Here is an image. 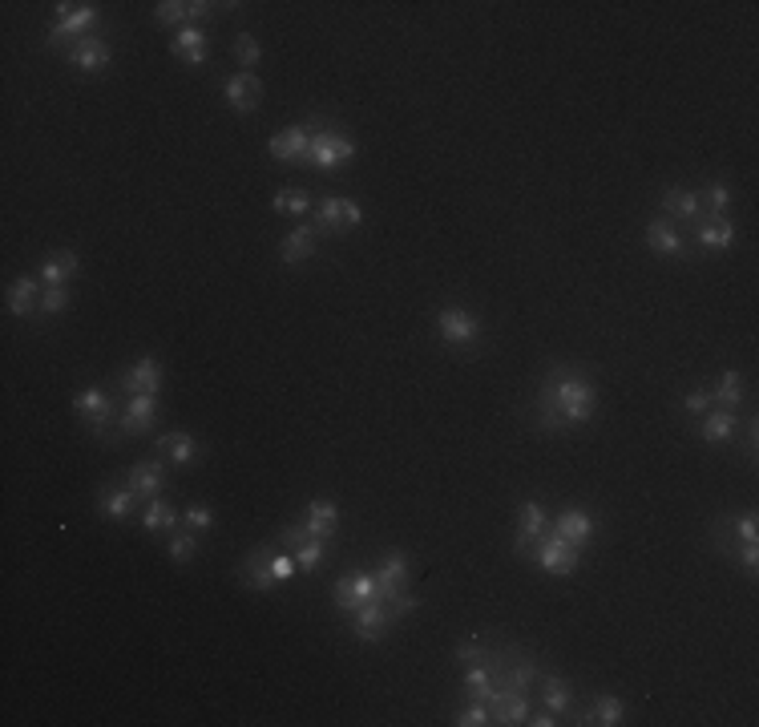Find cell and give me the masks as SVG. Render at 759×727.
Segmentation results:
<instances>
[{"label": "cell", "mask_w": 759, "mask_h": 727, "mask_svg": "<svg viewBox=\"0 0 759 727\" xmlns=\"http://www.w3.org/2000/svg\"><path fill=\"white\" fill-rule=\"evenodd\" d=\"M598 408V388L582 368L554 364L533 392V425L541 433H562L570 425H586Z\"/></svg>", "instance_id": "1"}, {"label": "cell", "mask_w": 759, "mask_h": 727, "mask_svg": "<svg viewBox=\"0 0 759 727\" xmlns=\"http://www.w3.org/2000/svg\"><path fill=\"white\" fill-rule=\"evenodd\" d=\"M311 126H315V142H311V170H336L340 162H352L356 158V142L352 134H344L332 118L323 114H311Z\"/></svg>", "instance_id": "2"}, {"label": "cell", "mask_w": 759, "mask_h": 727, "mask_svg": "<svg viewBox=\"0 0 759 727\" xmlns=\"http://www.w3.org/2000/svg\"><path fill=\"white\" fill-rule=\"evenodd\" d=\"M97 21H101V9H97V5H73V0H61L57 13H53L49 45H53V49H69V45L93 37Z\"/></svg>", "instance_id": "3"}, {"label": "cell", "mask_w": 759, "mask_h": 727, "mask_svg": "<svg viewBox=\"0 0 759 727\" xmlns=\"http://www.w3.org/2000/svg\"><path fill=\"white\" fill-rule=\"evenodd\" d=\"M73 408H77L81 421H89V433H93V437H105L110 429H118V421H122L114 396L105 392V388H81V392L73 396Z\"/></svg>", "instance_id": "4"}, {"label": "cell", "mask_w": 759, "mask_h": 727, "mask_svg": "<svg viewBox=\"0 0 759 727\" xmlns=\"http://www.w3.org/2000/svg\"><path fill=\"white\" fill-rule=\"evenodd\" d=\"M437 336H441V344L445 348H477L481 344V320L473 316V311H465V307H441L437 311Z\"/></svg>", "instance_id": "5"}, {"label": "cell", "mask_w": 759, "mask_h": 727, "mask_svg": "<svg viewBox=\"0 0 759 727\" xmlns=\"http://www.w3.org/2000/svg\"><path fill=\"white\" fill-rule=\"evenodd\" d=\"M529 558H533L541 570H546V574H558V578H566V574H574V570L582 566V550L570 546L566 538H558L554 530H550L546 538H537V542H533Z\"/></svg>", "instance_id": "6"}, {"label": "cell", "mask_w": 759, "mask_h": 727, "mask_svg": "<svg viewBox=\"0 0 759 727\" xmlns=\"http://www.w3.org/2000/svg\"><path fill=\"white\" fill-rule=\"evenodd\" d=\"M364 223V211L356 198H344V194H328L319 198L315 206V231L319 235H336V231H352Z\"/></svg>", "instance_id": "7"}, {"label": "cell", "mask_w": 759, "mask_h": 727, "mask_svg": "<svg viewBox=\"0 0 759 727\" xmlns=\"http://www.w3.org/2000/svg\"><path fill=\"white\" fill-rule=\"evenodd\" d=\"M311 142H315V126H311V118H307V122H295V126L279 130V134L267 142V150H271L275 162H299V166H307V162H311Z\"/></svg>", "instance_id": "8"}, {"label": "cell", "mask_w": 759, "mask_h": 727, "mask_svg": "<svg viewBox=\"0 0 759 727\" xmlns=\"http://www.w3.org/2000/svg\"><path fill=\"white\" fill-rule=\"evenodd\" d=\"M271 554H275V542H263V546H255V550L239 562V578H243L247 590L271 594V590L279 586V582H275V570H271Z\"/></svg>", "instance_id": "9"}, {"label": "cell", "mask_w": 759, "mask_h": 727, "mask_svg": "<svg viewBox=\"0 0 759 727\" xmlns=\"http://www.w3.org/2000/svg\"><path fill=\"white\" fill-rule=\"evenodd\" d=\"M376 598H380V586H376V574H368V570H360L352 578H340L336 590H332V602L344 614H352V610H360L364 602H376Z\"/></svg>", "instance_id": "10"}, {"label": "cell", "mask_w": 759, "mask_h": 727, "mask_svg": "<svg viewBox=\"0 0 759 727\" xmlns=\"http://www.w3.org/2000/svg\"><path fill=\"white\" fill-rule=\"evenodd\" d=\"M388 631H392V614H388V606L380 598L364 602L360 610H352V635L360 643H380V639H388Z\"/></svg>", "instance_id": "11"}, {"label": "cell", "mask_w": 759, "mask_h": 727, "mask_svg": "<svg viewBox=\"0 0 759 727\" xmlns=\"http://www.w3.org/2000/svg\"><path fill=\"white\" fill-rule=\"evenodd\" d=\"M223 97H227V106L235 110V114H255L259 110V101H263V81L255 77V73H231L227 81H223Z\"/></svg>", "instance_id": "12"}, {"label": "cell", "mask_w": 759, "mask_h": 727, "mask_svg": "<svg viewBox=\"0 0 759 727\" xmlns=\"http://www.w3.org/2000/svg\"><path fill=\"white\" fill-rule=\"evenodd\" d=\"M408 582H412V562H408V554H404V550H388V554H384V562H380V570H376L380 602H388V598L404 594V590H408Z\"/></svg>", "instance_id": "13"}, {"label": "cell", "mask_w": 759, "mask_h": 727, "mask_svg": "<svg viewBox=\"0 0 759 727\" xmlns=\"http://www.w3.org/2000/svg\"><path fill=\"white\" fill-rule=\"evenodd\" d=\"M550 534V513L541 509L537 501H525L521 513H517V538H513V554H529L537 538H546Z\"/></svg>", "instance_id": "14"}, {"label": "cell", "mask_w": 759, "mask_h": 727, "mask_svg": "<svg viewBox=\"0 0 759 727\" xmlns=\"http://www.w3.org/2000/svg\"><path fill=\"white\" fill-rule=\"evenodd\" d=\"M65 61H69L73 69H81V73H101L105 65L114 61V49H110V41H105L101 33H93V37L69 45V49H65Z\"/></svg>", "instance_id": "15"}, {"label": "cell", "mask_w": 759, "mask_h": 727, "mask_svg": "<svg viewBox=\"0 0 759 727\" xmlns=\"http://www.w3.org/2000/svg\"><path fill=\"white\" fill-rule=\"evenodd\" d=\"M118 388H122L126 396H158V392H162V364H158L154 356L134 360V368L118 376Z\"/></svg>", "instance_id": "16"}, {"label": "cell", "mask_w": 759, "mask_h": 727, "mask_svg": "<svg viewBox=\"0 0 759 727\" xmlns=\"http://www.w3.org/2000/svg\"><path fill=\"white\" fill-rule=\"evenodd\" d=\"M154 453H158L166 465H174V469H194L198 457H202V445H198L190 433H162V437L154 441Z\"/></svg>", "instance_id": "17"}, {"label": "cell", "mask_w": 759, "mask_h": 727, "mask_svg": "<svg viewBox=\"0 0 759 727\" xmlns=\"http://www.w3.org/2000/svg\"><path fill=\"white\" fill-rule=\"evenodd\" d=\"M138 501H142V497L130 489V481H126V485H122V481H110V485H101V493H97V513L105 517V522H126Z\"/></svg>", "instance_id": "18"}, {"label": "cell", "mask_w": 759, "mask_h": 727, "mask_svg": "<svg viewBox=\"0 0 759 727\" xmlns=\"http://www.w3.org/2000/svg\"><path fill=\"white\" fill-rule=\"evenodd\" d=\"M659 206H663V219H671V223H699L703 219V202H699V190H683V186H667L663 190V198H659Z\"/></svg>", "instance_id": "19"}, {"label": "cell", "mask_w": 759, "mask_h": 727, "mask_svg": "<svg viewBox=\"0 0 759 727\" xmlns=\"http://www.w3.org/2000/svg\"><path fill=\"white\" fill-rule=\"evenodd\" d=\"M154 421H158V396H130L126 408H122L118 433L122 437H142L146 429H154Z\"/></svg>", "instance_id": "20"}, {"label": "cell", "mask_w": 759, "mask_h": 727, "mask_svg": "<svg viewBox=\"0 0 759 727\" xmlns=\"http://www.w3.org/2000/svg\"><path fill=\"white\" fill-rule=\"evenodd\" d=\"M739 425L743 421L735 408H707L699 421V437H703V445H727L739 437Z\"/></svg>", "instance_id": "21"}, {"label": "cell", "mask_w": 759, "mask_h": 727, "mask_svg": "<svg viewBox=\"0 0 759 727\" xmlns=\"http://www.w3.org/2000/svg\"><path fill=\"white\" fill-rule=\"evenodd\" d=\"M303 526H307V534H311V538H319V542H332V538L340 534V505H336V501H328V497L311 501V505L303 509Z\"/></svg>", "instance_id": "22"}, {"label": "cell", "mask_w": 759, "mask_h": 727, "mask_svg": "<svg viewBox=\"0 0 759 727\" xmlns=\"http://www.w3.org/2000/svg\"><path fill=\"white\" fill-rule=\"evenodd\" d=\"M646 247L655 251V255H675V259H683V255H687V235H683L679 223H671V219H650V223H646Z\"/></svg>", "instance_id": "23"}, {"label": "cell", "mask_w": 759, "mask_h": 727, "mask_svg": "<svg viewBox=\"0 0 759 727\" xmlns=\"http://www.w3.org/2000/svg\"><path fill=\"white\" fill-rule=\"evenodd\" d=\"M691 235H695V247H699V251H715V255H723V251H731V247L739 243L731 219H699Z\"/></svg>", "instance_id": "24"}, {"label": "cell", "mask_w": 759, "mask_h": 727, "mask_svg": "<svg viewBox=\"0 0 759 727\" xmlns=\"http://www.w3.org/2000/svg\"><path fill=\"white\" fill-rule=\"evenodd\" d=\"M550 530H554L558 538H566L570 546H578V550H582V546L594 538V530H598V526H594V517H590L586 509H562V513L554 517V522H550Z\"/></svg>", "instance_id": "25"}, {"label": "cell", "mask_w": 759, "mask_h": 727, "mask_svg": "<svg viewBox=\"0 0 759 727\" xmlns=\"http://www.w3.org/2000/svg\"><path fill=\"white\" fill-rule=\"evenodd\" d=\"M5 311H9V316H17V320L41 316V295H37V279H33V275H21V279L9 283Z\"/></svg>", "instance_id": "26"}, {"label": "cell", "mask_w": 759, "mask_h": 727, "mask_svg": "<svg viewBox=\"0 0 759 727\" xmlns=\"http://www.w3.org/2000/svg\"><path fill=\"white\" fill-rule=\"evenodd\" d=\"M170 53H174L178 61H186V65H206V57H210V37H206V29H202V25L178 29L174 41H170Z\"/></svg>", "instance_id": "27"}, {"label": "cell", "mask_w": 759, "mask_h": 727, "mask_svg": "<svg viewBox=\"0 0 759 727\" xmlns=\"http://www.w3.org/2000/svg\"><path fill=\"white\" fill-rule=\"evenodd\" d=\"M130 489L142 497V501H154L166 485H170V477H166V461H138L134 469H130Z\"/></svg>", "instance_id": "28"}, {"label": "cell", "mask_w": 759, "mask_h": 727, "mask_svg": "<svg viewBox=\"0 0 759 727\" xmlns=\"http://www.w3.org/2000/svg\"><path fill=\"white\" fill-rule=\"evenodd\" d=\"M537 687H541V707L554 711L558 719L574 711V687L562 675H537Z\"/></svg>", "instance_id": "29"}, {"label": "cell", "mask_w": 759, "mask_h": 727, "mask_svg": "<svg viewBox=\"0 0 759 727\" xmlns=\"http://www.w3.org/2000/svg\"><path fill=\"white\" fill-rule=\"evenodd\" d=\"M315 251H319V235H315V227H311V223L295 227V231L279 243V259H283V267H295V263L311 259Z\"/></svg>", "instance_id": "30"}, {"label": "cell", "mask_w": 759, "mask_h": 727, "mask_svg": "<svg viewBox=\"0 0 759 727\" xmlns=\"http://www.w3.org/2000/svg\"><path fill=\"white\" fill-rule=\"evenodd\" d=\"M77 271H81V263H77L73 251H49V255L41 259L37 279H41L45 287H69V279H73Z\"/></svg>", "instance_id": "31"}, {"label": "cell", "mask_w": 759, "mask_h": 727, "mask_svg": "<svg viewBox=\"0 0 759 727\" xmlns=\"http://www.w3.org/2000/svg\"><path fill=\"white\" fill-rule=\"evenodd\" d=\"M489 711H493V723H501V727H517V723H525V715H529V691H513V687H505L501 699H497Z\"/></svg>", "instance_id": "32"}, {"label": "cell", "mask_w": 759, "mask_h": 727, "mask_svg": "<svg viewBox=\"0 0 759 727\" xmlns=\"http://www.w3.org/2000/svg\"><path fill=\"white\" fill-rule=\"evenodd\" d=\"M178 526H182V517H178V509L170 501H162V497L146 501V509H142V530L146 534H174Z\"/></svg>", "instance_id": "33"}, {"label": "cell", "mask_w": 759, "mask_h": 727, "mask_svg": "<svg viewBox=\"0 0 759 727\" xmlns=\"http://www.w3.org/2000/svg\"><path fill=\"white\" fill-rule=\"evenodd\" d=\"M578 723L582 727H618L622 723V699H614V695H594V703L578 715Z\"/></svg>", "instance_id": "34"}, {"label": "cell", "mask_w": 759, "mask_h": 727, "mask_svg": "<svg viewBox=\"0 0 759 727\" xmlns=\"http://www.w3.org/2000/svg\"><path fill=\"white\" fill-rule=\"evenodd\" d=\"M311 194L303 190V186H283V190H275V198H271V211L275 215H295V219H307L311 215Z\"/></svg>", "instance_id": "35"}, {"label": "cell", "mask_w": 759, "mask_h": 727, "mask_svg": "<svg viewBox=\"0 0 759 727\" xmlns=\"http://www.w3.org/2000/svg\"><path fill=\"white\" fill-rule=\"evenodd\" d=\"M537 675H541V671H537L533 659L521 655V659L509 663V655H505V687H513V691H533V687H537Z\"/></svg>", "instance_id": "36"}, {"label": "cell", "mask_w": 759, "mask_h": 727, "mask_svg": "<svg viewBox=\"0 0 759 727\" xmlns=\"http://www.w3.org/2000/svg\"><path fill=\"white\" fill-rule=\"evenodd\" d=\"M291 554H295L299 574H319V570H323V562H328V542L307 538V542H303V546H295Z\"/></svg>", "instance_id": "37"}, {"label": "cell", "mask_w": 759, "mask_h": 727, "mask_svg": "<svg viewBox=\"0 0 759 727\" xmlns=\"http://www.w3.org/2000/svg\"><path fill=\"white\" fill-rule=\"evenodd\" d=\"M699 202H703V219H727L731 186L727 182H711L707 190H699Z\"/></svg>", "instance_id": "38"}, {"label": "cell", "mask_w": 759, "mask_h": 727, "mask_svg": "<svg viewBox=\"0 0 759 727\" xmlns=\"http://www.w3.org/2000/svg\"><path fill=\"white\" fill-rule=\"evenodd\" d=\"M711 396H715L719 408H739V404H743V376H739L735 368H727V372L719 376V384L711 388Z\"/></svg>", "instance_id": "39"}, {"label": "cell", "mask_w": 759, "mask_h": 727, "mask_svg": "<svg viewBox=\"0 0 759 727\" xmlns=\"http://www.w3.org/2000/svg\"><path fill=\"white\" fill-rule=\"evenodd\" d=\"M166 550H170V562H174V566H186V562H194V554H198V534L186 530V526H178V530L170 534Z\"/></svg>", "instance_id": "40"}, {"label": "cell", "mask_w": 759, "mask_h": 727, "mask_svg": "<svg viewBox=\"0 0 759 727\" xmlns=\"http://www.w3.org/2000/svg\"><path fill=\"white\" fill-rule=\"evenodd\" d=\"M154 25L186 29L190 25V0H162V5H154Z\"/></svg>", "instance_id": "41"}, {"label": "cell", "mask_w": 759, "mask_h": 727, "mask_svg": "<svg viewBox=\"0 0 759 727\" xmlns=\"http://www.w3.org/2000/svg\"><path fill=\"white\" fill-rule=\"evenodd\" d=\"M235 61H239L243 73H255V69H259L263 49H259V41H255L251 33H239V37H235Z\"/></svg>", "instance_id": "42"}, {"label": "cell", "mask_w": 759, "mask_h": 727, "mask_svg": "<svg viewBox=\"0 0 759 727\" xmlns=\"http://www.w3.org/2000/svg\"><path fill=\"white\" fill-rule=\"evenodd\" d=\"M453 723H457V727H485V723H493V711H489V703L469 699V703L453 715Z\"/></svg>", "instance_id": "43"}, {"label": "cell", "mask_w": 759, "mask_h": 727, "mask_svg": "<svg viewBox=\"0 0 759 727\" xmlns=\"http://www.w3.org/2000/svg\"><path fill=\"white\" fill-rule=\"evenodd\" d=\"M73 303V291L69 287H45L41 291V316H65Z\"/></svg>", "instance_id": "44"}, {"label": "cell", "mask_w": 759, "mask_h": 727, "mask_svg": "<svg viewBox=\"0 0 759 727\" xmlns=\"http://www.w3.org/2000/svg\"><path fill=\"white\" fill-rule=\"evenodd\" d=\"M707 408H715V396H711L707 384H695V388L683 396V412H687V417H703Z\"/></svg>", "instance_id": "45"}, {"label": "cell", "mask_w": 759, "mask_h": 727, "mask_svg": "<svg viewBox=\"0 0 759 727\" xmlns=\"http://www.w3.org/2000/svg\"><path fill=\"white\" fill-rule=\"evenodd\" d=\"M182 526L194 530V534H206V530L214 526V509H210V505H190V509L182 513Z\"/></svg>", "instance_id": "46"}, {"label": "cell", "mask_w": 759, "mask_h": 727, "mask_svg": "<svg viewBox=\"0 0 759 727\" xmlns=\"http://www.w3.org/2000/svg\"><path fill=\"white\" fill-rule=\"evenodd\" d=\"M727 526H731V534L739 538V542H755L759 538V517L747 509V513H739V517H727Z\"/></svg>", "instance_id": "47"}, {"label": "cell", "mask_w": 759, "mask_h": 727, "mask_svg": "<svg viewBox=\"0 0 759 727\" xmlns=\"http://www.w3.org/2000/svg\"><path fill=\"white\" fill-rule=\"evenodd\" d=\"M384 606H388V614H392V622H400V618H404V614H412V610H416V606H420V598H416V594H408V590H404V594H396V598H388V602H384Z\"/></svg>", "instance_id": "48"}, {"label": "cell", "mask_w": 759, "mask_h": 727, "mask_svg": "<svg viewBox=\"0 0 759 727\" xmlns=\"http://www.w3.org/2000/svg\"><path fill=\"white\" fill-rule=\"evenodd\" d=\"M489 655V647L485 643H477V639H465V643H457V651H453V659L465 667V663H477V659H485Z\"/></svg>", "instance_id": "49"}, {"label": "cell", "mask_w": 759, "mask_h": 727, "mask_svg": "<svg viewBox=\"0 0 759 727\" xmlns=\"http://www.w3.org/2000/svg\"><path fill=\"white\" fill-rule=\"evenodd\" d=\"M731 558L743 566V574H747V578H755V570H759V550H755V542H743Z\"/></svg>", "instance_id": "50"}, {"label": "cell", "mask_w": 759, "mask_h": 727, "mask_svg": "<svg viewBox=\"0 0 759 727\" xmlns=\"http://www.w3.org/2000/svg\"><path fill=\"white\" fill-rule=\"evenodd\" d=\"M743 429V457L747 461H755V437H759V425H755V417L747 421V425H739Z\"/></svg>", "instance_id": "51"}, {"label": "cell", "mask_w": 759, "mask_h": 727, "mask_svg": "<svg viewBox=\"0 0 759 727\" xmlns=\"http://www.w3.org/2000/svg\"><path fill=\"white\" fill-rule=\"evenodd\" d=\"M525 723H529V727H554V723H558V715H554V711H546V707H537V711H529V715H525Z\"/></svg>", "instance_id": "52"}]
</instances>
